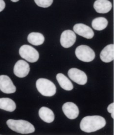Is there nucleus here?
Returning a JSON list of instances; mask_svg holds the SVG:
<instances>
[{
  "mask_svg": "<svg viewBox=\"0 0 114 135\" xmlns=\"http://www.w3.org/2000/svg\"><path fill=\"white\" fill-rule=\"evenodd\" d=\"M105 125V118L101 116H87L82 118L80 124V128L83 131L91 133L103 128Z\"/></svg>",
  "mask_w": 114,
  "mask_h": 135,
  "instance_id": "nucleus-1",
  "label": "nucleus"
},
{
  "mask_svg": "<svg viewBox=\"0 0 114 135\" xmlns=\"http://www.w3.org/2000/svg\"><path fill=\"white\" fill-rule=\"evenodd\" d=\"M7 124L12 131L22 134H28L35 131L34 126L29 121L24 120L8 119Z\"/></svg>",
  "mask_w": 114,
  "mask_h": 135,
  "instance_id": "nucleus-2",
  "label": "nucleus"
},
{
  "mask_svg": "<svg viewBox=\"0 0 114 135\" xmlns=\"http://www.w3.org/2000/svg\"><path fill=\"white\" fill-rule=\"evenodd\" d=\"M36 88L43 96L50 97L56 92V87L51 81L46 79H38L36 83Z\"/></svg>",
  "mask_w": 114,
  "mask_h": 135,
  "instance_id": "nucleus-3",
  "label": "nucleus"
},
{
  "mask_svg": "<svg viewBox=\"0 0 114 135\" xmlns=\"http://www.w3.org/2000/svg\"><path fill=\"white\" fill-rule=\"evenodd\" d=\"M75 53L79 60L87 62L93 61L96 57V54L93 49L84 45L77 47L75 49Z\"/></svg>",
  "mask_w": 114,
  "mask_h": 135,
  "instance_id": "nucleus-4",
  "label": "nucleus"
},
{
  "mask_svg": "<svg viewBox=\"0 0 114 135\" xmlns=\"http://www.w3.org/2000/svg\"><path fill=\"white\" fill-rule=\"evenodd\" d=\"M20 56L30 62H35L38 60L39 54L38 52L32 46L29 45H24L19 49Z\"/></svg>",
  "mask_w": 114,
  "mask_h": 135,
  "instance_id": "nucleus-5",
  "label": "nucleus"
},
{
  "mask_svg": "<svg viewBox=\"0 0 114 135\" xmlns=\"http://www.w3.org/2000/svg\"><path fill=\"white\" fill-rule=\"evenodd\" d=\"M69 78L72 81L80 85H84L87 82L88 77L85 73L76 68H72L68 72Z\"/></svg>",
  "mask_w": 114,
  "mask_h": 135,
  "instance_id": "nucleus-6",
  "label": "nucleus"
},
{
  "mask_svg": "<svg viewBox=\"0 0 114 135\" xmlns=\"http://www.w3.org/2000/svg\"><path fill=\"white\" fill-rule=\"evenodd\" d=\"M0 90L4 93L11 94L16 91V88L8 76L2 75H0Z\"/></svg>",
  "mask_w": 114,
  "mask_h": 135,
  "instance_id": "nucleus-7",
  "label": "nucleus"
},
{
  "mask_svg": "<svg viewBox=\"0 0 114 135\" xmlns=\"http://www.w3.org/2000/svg\"><path fill=\"white\" fill-rule=\"evenodd\" d=\"M76 39V36L75 32L71 30H66L61 35V45L66 48H70L75 44Z\"/></svg>",
  "mask_w": 114,
  "mask_h": 135,
  "instance_id": "nucleus-8",
  "label": "nucleus"
},
{
  "mask_svg": "<svg viewBox=\"0 0 114 135\" xmlns=\"http://www.w3.org/2000/svg\"><path fill=\"white\" fill-rule=\"evenodd\" d=\"M30 71L29 65L25 61L19 60L15 64L13 72L19 78H24L29 74Z\"/></svg>",
  "mask_w": 114,
  "mask_h": 135,
  "instance_id": "nucleus-9",
  "label": "nucleus"
},
{
  "mask_svg": "<svg viewBox=\"0 0 114 135\" xmlns=\"http://www.w3.org/2000/svg\"><path fill=\"white\" fill-rule=\"evenodd\" d=\"M74 31L79 36H81L87 39H91L94 36L93 30L87 25L80 23L74 26Z\"/></svg>",
  "mask_w": 114,
  "mask_h": 135,
  "instance_id": "nucleus-10",
  "label": "nucleus"
},
{
  "mask_svg": "<svg viewBox=\"0 0 114 135\" xmlns=\"http://www.w3.org/2000/svg\"><path fill=\"white\" fill-rule=\"evenodd\" d=\"M62 110L65 115L70 119H74L79 116V108L72 102H66L62 106Z\"/></svg>",
  "mask_w": 114,
  "mask_h": 135,
  "instance_id": "nucleus-11",
  "label": "nucleus"
},
{
  "mask_svg": "<svg viewBox=\"0 0 114 135\" xmlns=\"http://www.w3.org/2000/svg\"><path fill=\"white\" fill-rule=\"evenodd\" d=\"M112 7V3L108 0H96L94 4V9L99 13H108Z\"/></svg>",
  "mask_w": 114,
  "mask_h": 135,
  "instance_id": "nucleus-12",
  "label": "nucleus"
},
{
  "mask_svg": "<svg viewBox=\"0 0 114 135\" xmlns=\"http://www.w3.org/2000/svg\"><path fill=\"white\" fill-rule=\"evenodd\" d=\"M101 61L106 63L111 62L114 60V45L109 44L105 47L100 54Z\"/></svg>",
  "mask_w": 114,
  "mask_h": 135,
  "instance_id": "nucleus-13",
  "label": "nucleus"
},
{
  "mask_svg": "<svg viewBox=\"0 0 114 135\" xmlns=\"http://www.w3.org/2000/svg\"><path fill=\"white\" fill-rule=\"evenodd\" d=\"M39 115L42 120L46 123H51L54 119V112L47 107H42L40 109Z\"/></svg>",
  "mask_w": 114,
  "mask_h": 135,
  "instance_id": "nucleus-14",
  "label": "nucleus"
},
{
  "mask_svg": "<svg viewBox=\"0 0 114 135\" xmlns=\"http://www.w3.org/2000/svg\"><path fill=\"white\" fill-rule=\"evenodd\" d=\"M56 80L61 87L66 90H71L74 88V86L71 81L63 74H57Z\"/></svg>",
  "mask_w": 114,
  "mask_h": 135,
  "instance_id": "nucleus-15",
  "label": "nucleus"
},
{
  "mask_svg": "<svg viewBox=\"0 0 114 135\" xmlns=\"http://www.w3.org/2000/svg\"><path fill=\"white\" fill-rule=\"evenodd\" d=\"M16 108V105L13 100L9 98H0V109L12 112Z\"/></svg>",
  "mask_w": 114,
  "mask_h": 135,
  "instance_id": "nucleus-16",
  "label": "nucleus"
},
{
  "mask_svg": "<svg viewBox=\"0 0 114 135\" xmlns=\"http://www.w3.org/2000/svg\"><path fill=\"white\" fill-rule=\"evenodd\" d=\"M29 43L35 46L42 45L45 41V37L39 32H33L30 33L28 36Z\"/></svg>",
  "mask_w": 114,
  "mask_h": 135,
  "instance_id": "nucleus-17",
  "label": "nucleus"
},
{
  "mask_svg": "<svg viewBox=\"0 0 114 135\" xmlns=\"http://www.w3.org/2000/svg\"><path fill=\"white\" fill-rule=\"evenodd\" d=\"M108 22L104 17H100L95 18L92 22V26L96 31H102L107 27Z\"/></svg>",
  "mask_w": 114,
  "mask_h": 135,
  "instance_id": "nucleus-18",
  "label": "nucleus"
},
{
  "mask_svg": "<svg viewBox=\"0 0 114 135\" xmlns=\"http://www.w3.org/2000/svg\"><path fill=\"white\" fill-rule=\"evenodd\" d=\"M53 1L54 0H34V2L38 7L46 8L52 4Z\"/></svg>",
  "mask_w": 114,
  "mask_h": 135,
  "instance_id": "nucleus-19",
  "label": "nucleus"
},
{
  "mask_svg": "<svg viewBox=\"0 0 114 135\" xmlns=\"http://www.w3.org/2000/svg\"><path fill=\"white\" fill-rule=\"evenodd\" d=\"M108 112L111 114V117L114 118V103H112L110 104L107 108Z\"/></svg>",
  "mask_w": 114,
  "mask_h": 135,
  "instance_id": "nucleus-20",
  "label": "nucleus"
},
{
  "mask_svg": "<svg viewBox=\"0 0 114 135\" xmlns=\"http://www.w3.org/2000/svg\"><path fill=\"white\" fill-rule=\"evenodd\" d=\"M6 7V4L4 0H0V12L2 11Z\"/></svg>",
  "mask_w": 114,
  "mask_h": 135,
  "instance_id": "nucleus-21",
  "label": "nucleus"
},
{
  "mask_svg": "<svg viewBox=\"0 0 114 135\" xmlns=\"http://www.w3.org/2000/svg\"><path fill=\"white\" fill-rule=\"evenodd\" d=\"M13 2H17L19 0H11Z\"/></svg>",
  "mask_w": 114,
  "mask_h": 135,
  "instance_id": "nucleus-22",
  "label": "nucleus"
}]
</instances>
